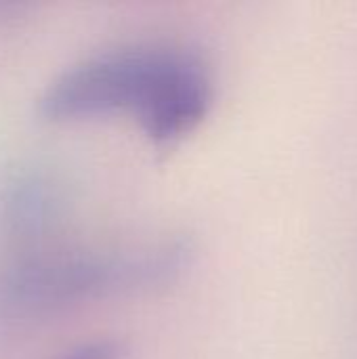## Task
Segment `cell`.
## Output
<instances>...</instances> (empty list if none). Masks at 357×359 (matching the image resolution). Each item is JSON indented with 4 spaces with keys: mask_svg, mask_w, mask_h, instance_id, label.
<instances>
[{
    "mask_svg": "<svg viewBox=\"0 0 357 359\" xmlns=\"http://www.w3.org/2000/svg\"><path fill=\"white\" fill-rule=\"evenodd\" d=\"M213 84L200 57L164 44L103 50L57 76L40 99L50 120L135 114L149 137L170 141L208 111Z\"/></svg>",
    "mask_w": 357,
    "mask_h": 359,
    "instance_id": "obj_1",
    "label": "cell"
},
{
    "mask_svg": "<svg viewBox=\"0 0 357 359\" xmlns=\"http://www.w3.org/2000/svg\"><path fill=\"white\" fill-rule=\"evenodd\" d=\"M185 263V248L158 244L133 250L27 252L0 267V320L29 318L72 303L166 282Z\"/></svg>",
    "mask_w": 357,
    "mask_h": 359,
    "instance_id": "obj_2",
    "label": "cell"
},
{
    "mask_svg": "<svg viewBox=\"0 0 357 359\" xmlns=\"http://www.w3.org/2000/svg\"><path fill=\"white\" fill-rule=\"evenodd\" d=\"M118 345L114 341H93L80 347H74L59 359H118Z\"/></svg>",
    "mask_w": 357,
    "mask_h": 359,
    "instance_id": "obj_3",
    "label": "cell"
}]
</instances>
